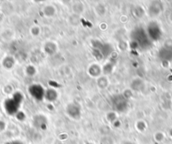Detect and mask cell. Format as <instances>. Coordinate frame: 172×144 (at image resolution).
Returning a JSON list of instances; mask_svg holds the SVG:
<instances>
[{"label":"cell","instance_id":"cell-1","mask_svg":"<svg viewBox=\"0 0 172 144\" xmlns=\"http://www.w3.org/2000/svg\"><path fill=\"white\" fill-rule=\"evenodd\" d=\"M125 144H131V143H125Z\"/></svg>","mask_w":172,"mask_h":144}]
</instances>
